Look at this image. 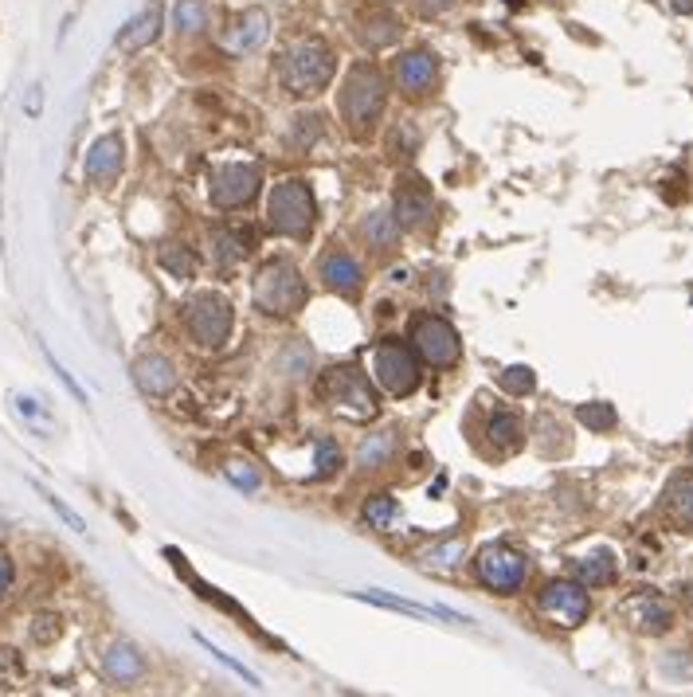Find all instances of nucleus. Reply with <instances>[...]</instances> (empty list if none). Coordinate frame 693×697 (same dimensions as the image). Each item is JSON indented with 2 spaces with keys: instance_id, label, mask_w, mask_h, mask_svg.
<instances>
[{
  "instance_id": "f257e3e1",
  "label": "nucleus",
  "mask_w": 693,
  "mask_h": 697,
  "mask_svg": "<svg viewBox=\"0 0 693 697\" xmlns=\"http://www.w3.org/2000/svg\"><path fill=\"white\" fill-rule=\"evenodd\" d=\"M388 106V83L372 63H357L341 83V122L353 141H369Z\"/></svg>"
},
{
  "instance_id": "f03ea898",
  "label": "nucleus",
  "mask_w": 693,
  "mask_h": 697,
  "mask_svg": "<svg viewBox=\"0 0 693 697\" xmlns=\"http://www.w3.org/2000/svg\"><path fill=\"white\" fill-rule=\"evenodd\" d=\"M333 71H337L333 47L325 44V40H318V36L294 40V44L282 51V63H278V79H282V87L294 94V98L322 94L333 83Z\"/></svg>"
},
{
  "instance_id": "7ed1b4c3",
  "label": "nucleus",
  "mask_w": 693,
  "mask_h": 697,
  "mask_svg": "<svg viewBox=\"0 0 693 697\" xmlns=\"http://www.w3.org/2000/svg\"><path fill=\"white\" fill-rule=\"evenodd\" d=\"M255 306L263 314H298L306 306V279L302 271L290 263V259H275V263H263V271L255 275Z\"/></svg>"
},
{
  "instance_id": "20e7f679",
  "label": "nucleus",
  "mask_w": 693,
  "mask_h": 697,
  "mask_svg": "<svg viewBox=\"0 0 693 697\" xmlns=\"http://www.w3.org/2000/svg\"><path fill=\"white\" fill-rule=\"evenodd\" d=\"M267 220L278 235L286 239H306L318 220V200L306 181H282L267 200Z\"/></svg>"
},
{
  "instance_id": "39448f33",
  "label": "nucleus",
  "mask_w": 693,
  "mask_h": 697,
  "mask_svg": "<svg viewBox=\"0 0 693 697\" xmlns=\"http://www.w3.org/2000/svg\"><path fill=\"white\" fill-rule=\"evenodd\" d=\"M322 392H325V400H329V408L349 419H372L380 412V400H376L369 376L361 369H349V365H345V369L325 372Z\"/></svg>"
},
{
  "instance_id": "423d86ee",
  "label": "nucleus",
  "mask_w": 693,
  "mask_h": 697,
  "mask_svg": "<svg viewBox=\"0 0 693 697\" xmlns=\"http://www.w3.org/2000/svg\"><path fill=\"white\" fill-rule=\"evenodd\" d=\"M372 380L388 392V396H412L423 380L419 372V353L400 345V341H384L372 353Z\"/></svg>"
},
{
  "instance_id": "0eeeda50",
  "label": "nucleus",
  "mask_w": 693,
  "mask_h": 697,
  "mask_svg": "<svg viewBox=\"0 0 693 697\" xmlns=\"http://www.w3.org/2000/svg\"><path fill=\"white\" fill-rule=\"evenodd\" d=\"M474 576H478L482 588H490L498 596H513L529 580V560L521 557L517 549H509V545H486L474 557Z\"/></svg>"
},
{
  "instance_id": "6e6552de",
  "label": "nucleus",
  "mask_w": 693,
  "mask_h": 697,
  "mask_svg": "<svg viewBox=\"0 0 693 697\" xmlns=\"http://www.w3.org/2000/svg\"><path fill=\"white\" fill-rule=\"evenodd\" d=\"M185 326H188V337H192L196 345L220 349L231 337V326H235L231 302L228 298H220V294H212V290H208V294H196L185 310Z\"/></svg>"
},
{
  "instance_id": "1a4fd4ad",
  "label": "nucleus",
  "mask_w": 693,
  "mask_h": 697,
  "mask_svg": "<svg viewBox=\"0 0 693 697\" xmlns=\"http://www.w3.org/2000/svg\"><path fill=\"white\" fill-rule=\"evenodd\" d=\"M412 349L419 353V361H427L431 369H451L459 365L462 357V341H459V329L451 326L447 318H419L416 329H412Z\"/></svg>"
},
{
  "instance_id": "9d476101",
  "label": "nucleus",
  "mask_w": 693,
  "mask_h": 697,
  "mask_svg": "<svg viewBox=\"0 0 693 697\" xmlns=\"http://www.w3.org/2000/svg\"><path fill=\"white\" fill-rule=\"evenodd\" d=\"M537 607H541L545 619H553L560 627H580L592 611V600H588V588L580 580H553V584L541 588Z\"/></svg>"
},
{
  "instance_id": "9b49d317",
  "label": "nucleus",
  "mask_w": 693,
  "mask_h": 697,
  "mask_svg": "<svg viewBox=\"0 0 693 697\" xmlns=\"http://www.w3.org/2000/svg\"><path fill=\"white\" fill-rule=\"evenodd\" d=\"M259 185H263V173L255 165H224L212 173L208 196L216 208H243L259 196Z\"/></svg>"
},
{
  "instance_id": "f8f14e48",
  "label": "nucleus",
  "mask_w": 693,
  "mask_h": 697,
  "mask_svg": "<svg viewBox=\"0 0 693 697\" xmlns=\"http://www.w3.org/2000/svg\"><path fill=\"white\" fill-rule=\"evenodd\" d=\"M396 220H400V228L404 232H427L431 228V220H435V200H431V188L423 185L419 177H408V181H400L396 188Z\"/></svg>"
},
{
  "instance_id": "ddd939ff",
  "label": "nucleus",
  "mask_w": 693,
  "mask_h": 697,
  "mask_svg": "<svg viewBox=\"0 0 693 697\" xmlns=\"http://www.w3.org/2000/svg\"><path fill=\"white\" fill-rule=\"evenodd\" d=\"M435 79H439V63L431 51H404L396 59V87L404 94L419 98L435 87Z\"/></svg>"
},
{
  "instance_id": "4468645a",
  "label": "nucleus",
  "mask_w": 693,
  "mask_h": 697,
  "mask_svg": "<svg viewBox=\"0 0 693 697\" xmlns=\"http://www.w3.org/2000/svg\"><path fill=\"white\" fill-rule=\"evenodd\" d=\"M122 161H126V149H122V138H118V134L98 138L91 145V153H87V181H91V185H110V181H118Z\"/></svg>"
},
{
  "instance_id": "2eb2a0df",
  "label": "nucleus",
  "mask_w": 693,
  "mask_h": 697,
  "mask_svg": "<svg viewBox=\"0 0 693 697\" xmlns=\"http://www.w3.org/2000/svg\"><path fill=\"white\" fill-rule=\"evenodd\" d=\"M134 384H138L145 396L161 400V396H169V392L177 388V369H173L169 357L149 353V357H138V361H134Z\"/></svg>"
},
{
  "instance_id": "dca6fc26",
  "label": "nucleus",
  "mask_w": 693,
  "mask_h": 697,
  "mask_svg": "<svg viewBox=\"0 0 693 697\" xmlns=\"http://www.w3.org/2000/svg\"><path fill=\"white\" fill-rule=\"evenodd\" d=\"M318 279L325 282V290H337V294H353L357 286H361V267H357V259L353 255H345V251H325L322 263H318Z\"/></svg>"
},
{
  "instance_id": "f3484780",
  "label": "nucleus",
  "mask_w": 693,
  "mask_h": 697,
  "mask_svg": "<svg viewBox=\"0 0 693 697\" xmlns=\"http://www.w3.org/2000/svg\"><path fill=\"white\" fill-rule=\"evenodd\" d=\"M623 611H627L631 627H639L643 635H666L674 627V611H670L666 600H658V596H635Z\"/></svg>"
},
{
  "instance_id": "a211bd4d",
  "label": "nucleus",
  "mask_w": 693,
  "mask_h": 697,
  "mask_svg": "<svg viewBox=\"0 0 693 697\" xmlns=\"http://www.w3.org/2000/svg\"><path fill=\"white\" fill-rule=\"evenodd\" d=\"M267 12L263 8H247L235 24L228 28V36H224V51L231 55H243V51H255V47L267 40Z\"/></svg>"
},
{
  "instance_id": "6ab92c4d",
  "label": "nucleus",
  "mask_w": 693,
  "mask_h": 697,
  "mask_svg": "<svg viewBox=\"0 0 693 697\" xmlns=\"http://www.w3.org/2000/svg\"><path fill=\"white\" fill-rule=\"evenodd\" d=\"M400 36H404V24H400V16H392L388 8L369 12V16L361 20V28H357V40H361V47H369V51H384V47L396 44Z\"/></svg>"
},
{
  "instance_id": "aec40b11",
  "label": "nucleus",
  "mask_w": 693,
  "mask_h": 697,
  "mask_svg": "<svg viewBox=\"0 0 693 697\" xmlns=\"http://www.w3.org/2000/svg\"><path fill=\"white\" fill-rule=\"evenodd\" d=\"M102 670H106L110 682L130 686V682H138L141 674H145V658H141L138 647H130V643H114L110 651L102 654Z\"/></svg>"
},
{
  "instance_id": "412c9836",
  "label": "nucleus",
  "mask_w": 693,
  "mask_h": 697,
  "mask_svg": "<svg viewBox=\"0 0 693 697\" xmlns=\"http://www.w3.org/2000/svg\"><path fill=\"white\" fill-rule=\"evenodd\" d=\"M161 36V4H149L145 12H138L122 32H118V47L122 51H141Z\"/></svg>"
},
{
  "instance_id": "4be33fe9",
  "label": "nucleus",
  "mask_w": 693,
  "mask_h": 697,
  "mask_svg": "<svg viewBox=\"0 0 693 697\" xmlns=\"http://www.w3.org/2000/svg\"><path fill=\"white\" fill-rule=\"evenodd\" d=\"M486 435H490L494 455H513L525 443V423L513 416V412H494L490 423H486Z\"/></svg>"
},
{
  "instance_id": "5701e85b",
  "label": "nucleus",
  "mask_w": 693,
  "mask_h": 697,
  "mask_svg": "<svg viewBox=\"0 0 693 697\" xmlns=\"http://www.w3.org/2000/svg\"><path fill=\"white\" fill-rule=\"evenodd\" d=\"M396 447H400L396 431H376V435H369L357 447V470H380V466H388L392 455H396Z\"/></svg>"
},
{
  "instance_id": "b1692460",
  "label": "nucleus",
  "mask_w": 693,
  "mask_h": 697,
  "mask_svg": "<svg viewBox=\"0 0 693 697\" xmlns=\"http://www.w3.org/2000/svg\"><path fill=\"white\" fill-rule=\"evenodd\" d=\"M666 510L682 529H693V474H678L666 486Z\"/></svg>"
},
{
  "instance_id": "393cba45",
  "label": "nucleus",
  "mask_w": 693,
  "mask_h": 697,
  "mask_svg": "<svg viewBox=\"0 0 693 697\" xmlns=\"http://www.w3.org/2000/svg\"><path fill=\"white\" fill-rule=\"evenodd\" d=\"M572 576L584 584V588H600L615 580V557L611 553H588L572 564Z\"/></svg>"
},
{
  "instance_id": "a878e982",
  "label": "nucleus",
  "mask_w": 693,
  "mask_h": 697,
  "mask_svg": "<svg viewBox=\"0 0 693 697\" xmlns=\"http://www.w3.org/2000/svg\"><path fill=\"white\" fill-rule=\"evenodd\" d=\"M247 251H251V235L235 232V228H220V232H212V255H216L220 267H235V263H243Z\"/></svg>"
},
{
  "instance_id": "bb28decb",
  "label": "nucleus",
  "mask_w": 693,
  "mask_h": 697,
  "mask_svg": "<svg viewBox=\"0 0 693 697\" xmlns=\"http://www.w3.org/2000/svg\"><path fill=\"white\" fill-rule=\"evenodd\" d=\"M400 220H396V212H372L369 220L361 224V235L369 239V247H376V251H388L396 239H400Z\"/></svg>"
},
{
  "instance_id": "cd10ccee",
  "label": "nucleus",
  "mask_w": 693,
  "mask_h": 697,
  "mask_svg": "<svg viewBox=\"0 0 693 697\" xmlns=\"http://www.w3.org/2000/svg\"><path fill=\"white\" fill-rule=\"evenodd\" d=\"M357 600H369L376 607H388V611H404V615H419V619H459L455 611H443V607H423L412 600H396L388 592H357Z\"/></svg>"
},
{
  "instance_id": "c85d7f7f",
  "label": "nucleus",
  "mask_w": 693,
  "mask_h": 697,
  "mask_svg": "<svg viewBox=\"0 0 693 697\" xmlns=\"http://www.w3.org/2000/svg\"><path fill=\"white\" fill-rule=\"evenodd\" d=\"M322 134H325V118L318 114V110L298 114V118L290 122V149H310Z\"/></svg>"
},
{
  "instance_id": "c756f323",
  "label": "nucleus",
  "mask_w": 693,
  "mask_h": 697,
  "mask_svg": "<svg viewBox=\"0 0 693 697\" xmlns=\"http://www.w3.org/2000/svg\"><path fill=\"white\" fill-rule=\"evenodd\" d=\"M157 259H161V267L173 275V279H192L196 275V255L181 247V243H165L161 251H157Z\"/></svg>"
},
{
  "instance_id": "7c9ffc66",
  "label": "nucleus",
  "mask_w": 693,
  "mask_h": 697,
  "mask_svg": "<svg viewBox=\"0 0 693 697\" xmlns=\"http://www.w3.org/2000/svg\"><path fill=\"white\" fill-rule=\"evenodd\" d=\"M173 20H177V32L192 36V32H200L208 24V8H204V0H177Z\"/></svg>"
},
{
  "instance_id": "2f4dec72",
  "label": "nucleus",
  "mask_w": 693,
  "mask_h": 697,
  "mask_svg": "<svg viewBox=\"0 0 693 697\" xmlns=\"http://www.w3.org/2000/svg\"><path fill=\"white\" fill-rule=\"evenodd\" d=\"M576 416H580V423H584L588 431H600V435H603V431H611V427L619 423L615 408H611V404H603V400H592V404H584V408H580Z\"/></svg>"
},
{
  "instance_id": "473e14b6",
  "label": "nucleus",
  "mask_w": 693,
  "mask_h": 697,
  "mask_svg": "<svg viewBox=\"0 0 693 697\" xmlns=\"http://www.w3.org/2000/svg\"><path fill=\"white\" fill-rule=\"evenodd\" d=\"M498 384L506 388L509 396H529V392L537 388V376H533L529 365H513V369H506L498 376Z\"/></svg>"
},
{
  "instance_id": "72a5a7b5",
  "label": "nucleus",
  "mask_w": 693,
  "mask_h": 697,
  "mask_svg": "<svg viewBox=\"0 0 693 697\" xmlns=\"http://www.w3.org/2000/svg\"><path fill=\"white\" fill-rule=\"evenodd\" d=\"M365 521H369L372 529H388L392 521H396V502L388 498V494H376L365 502Z\"/></svg>"
},
{
  "instance_id": "f704fd0d",
  "label": "nucleus",
  "mask_w": 693,
  "mask_h": 697,
  "mask_svg": "<svg viewBox=\"0 0 693 697\" xmlns=\"http://www.w3.org/2000/svg\"><path fill=\"white\" fill-rule=\"evenodd\" d=\"M282 372L286 376H306L310 372V365H314V353H310V345H290L286 353H282Z\"/></svg>"
},
{
  "instance_id": "c9c22d12",
  "label": "nucleus",
  "mask_w": 693,
  "mask_h": 697,
  "mask_svg": "<svg viewBox=\"0 0 693 697\" xmlns=\"http://www.w3.org/2000/svg\"><path fill=\"white\" fill-rule=\"evenodd\" d=\"M333 470H341V447H337L333 439H318V470L310 474V482H318V478H329Z\"/></svg>"
},
{
  "instance_id": "e433bc0d",
  "label": "nucleus",
  "mask_w": 693,
  "mask_h": 697,
  "mask_svg": "<svg viewBox=\"0 0 693 697\" xmlns=\"http://www.w3.org/2000/svg\"><path fill=\"white\" fill-rule=\"evenodd\" d=\"M462 541H451V545H439V549H431L427 557H423V564H431V568H451V564H459L462 560Z\"/></svg>"
},
{
  "instance_id": "4c0bfd02",
  "label": "nucleus",
  "mask_w": 693,
  "mask_h": 697,
  "mask_svg": "<svg viewBox=\"0 0 693 697\" xmlns=\"http://www.w3.org/2000/svg\"><path fill=\"white\" fill-rule=\"evenodd\" d=\"M224 474H228L239 490H259V474H255L247 463H228L224 466Z\"/></svg>"
},
{
  "instance_id": "58836bf2",
  "label": "nucleus",
  "mask_w": 693,
  "mask_h": 697,
  "mask_svg": "<svg viewBox=\"0 0 693 697\" xmlns=\"http://www.w3.org/2000/svg\"><path fill=\"white\" fill-rule=\"evenodd\" d=\"M20 658H16V651H0V682L4 686H16L20 682Z\"/></svg>"
},
{
  "instance_id": "ea45409f",
  "label": "nucleus",
  "mask_w": 693,
  "mask_h": 697,
  "mask_svg": "<svg viewBox=\"0 0 693 697\" xmlns=\"http://www.w3.org/2000/svg\"><path fill=\"white\" fill-rule=\"evenodd\" d=\"M44 498H47V506H51V510L59 513V517H63V521H67V525H71L75 533H87V525H83V521H79V517H75V513H71V510H67V506H63V502H59L55 494H47V490H44Z\"/></svg>"
},
{
  "instance_id": "a19ab883",
  "label": "nucleus",
  "mask_w": 693,
  "mask_h": 697,
  "mask_svg": "<svg viewBox=\"0 0 693 697\" xmlns=\"http://www.w3.org/2000/svg\"><path fill=\"white\" fill-rule=\"evenodd\" d=\"M40 643H51L55 635H59V619H51V615H44V619H36V631H32Z\"/></svg>"
},
{
  "instance_id": "79ce46f5",
  "label": "nucleus",
  "mask_w": 693,
  "mask_h": 697,
  "mask_svg": "<svg viewBox=\"0 0 693 697\" xmlns=\"http://www.w3.org/2000/svg\"><path fill=\"white\" fill-rule=\"evenodd\" d=\"M451 8V0H416V12L423 20H431V16H443Z\"/></svg>"
},
{
  "instance_id": "37998d69",
  "label": "nucleus",
  "mask_w": 693,
  "mask_h": 697,
  "mask_svg": "<svg viewBox=\"0 0 693 697\" xmlns=\"http://www.w3.org/2000/svg\"><path fill=\"white\" fill-rule=\"evenodd\" d=\"M12 588V560L8 557H0V596Z\"/></svg>"
},
{
  "instance_id": "c03bdc74",
  "label": "nucleus",
  "mask_w": 693,
  "mask_h": 697,
  "mask_svg": "<svg viewBox=\"0 0 693 697\" xmlns=\"http://www.w3.org/2000/svg\"><path fill=\"white\" fill-rule=\"evenodd\" d=\"M674 4V12H693V0H670Z\"/></svg>"
},
{
  "instance_id": "a18cd8bd",
  "label": "nucleus",
  "mask_w": 693,
  "mask_h": 697,
  "mask_svg": "<svg viewBox=\"0 0 693 697\" xmlns=\"http://www.w3.org/2000/svg\"><path fill=\"white\" fill-rule=\"evenodd\" d=\"M690 455H693V439H690Z\"/></svg>"
}]
</instances>
